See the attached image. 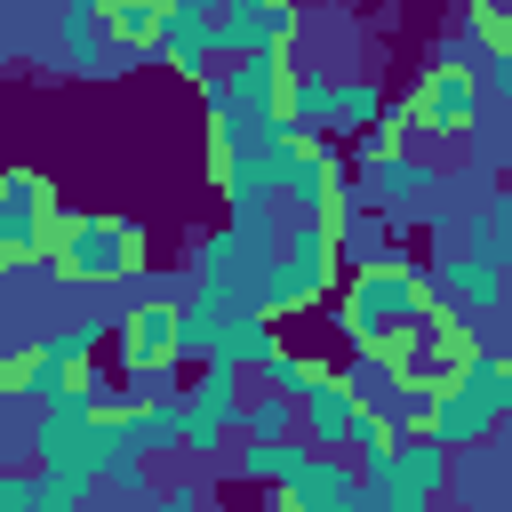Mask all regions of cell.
Here are the masks:
<instances>
[{
    "mask_svg": "<svg viewBox=\"0 0 512 512\" xmlns=\"http://www.w3.org/2000/svg\"><path fill=\"white\" fill-rule=\"evenodd\" d=\"M488 384H496V400H504V416H512V352L488 360Z\"/></svg>",
    "mask_w": 512,
    "mask_h": 512,
    "instance_id": "cb8c5ba5",
    "label": "cell"
},
{
    "mask_svg": "<svg viewBox=\"0 0 512 512\" xmlns=\"http://www.w3.org/2000/svg\"><path fill=\"white\" fill-rule=\"evenodd\" d=\"M336 376H344V368H328V360H312V352H288V344H280V352H272V368H264V384H272L280 400H296V408H304V400H320Z\"/></svg>",
    "mask_w": 512,
    "mask_h": 512,
    "instance_id": "ffe728a7",
    "label": "cell"
},
{
    "mask_svg": "<svg viewBox=\"0 0 512 512\" xmlns=\"http://www.w3.org/2000/svg\"><path fill=\"white\" fill-rule=\"evenodd\" d=\"M488 360V344H480V328L472 320H456L448 304H432V320H416L392 352H384V368H392V384H400V400H416V408H432L440 392H456L472 368Z\"/></svg>",
    "mask_w": 512,
    "mask_h": 512,
    "instance_id": "3957f363",
    "label": "cell"
},
{
    "mask_svg": "<svg viewBox=\"0 0 512 512\" xmlns=\"http://www.w3.org/2000/svg\"><path fill=\"white\" fill-rule=\"evenodd\" d=\"M464 256H480V264H512V200H488V208H472V224H464Z\"/></svg>",
    "mask_w": 512,
    "mask_h": 512,
    "instance_id": "44dd1931",
    "label": "cell"
},
{
    "mask_svg": "<svg viewBox=\"0 0 512 512\" xmlns=\"http://www.w3.org/2000/svg\"><path fill=\"white\" fill-rule=\"evenodd\" d=\"M312 456H320L312 440H264V448H240V472H248V480H272V488H288Z\"/></svg>",
    "mask_w": 512,
    "mask_h": 512,
    "instance_id": "7402d4cb",
    "label": "cell"
},
{
    "mask_svg": "<svg viewBox=\"0 0 512 512\" xmlns=\"http://www.w3.org/2000/svg\"><path fill=\"white\" fill-rule=\"evenodd\" d=\"M384 96H376V80H328V72H304L296 80V112H288V128H304V136H328L336 144V128H360V136H376L384 128Z\"/></svg>",
    "mask_w": 512,
    "mask_h": 512,
    "instance_id": "8fae6325",
    "label": "cell"
},
{
    "mask_svg": "<svg viewBox=\"0 0 512 512\" xmlns=\"http://www.w3.org/2000/svg\"><path fill=\"white\" fill-rule=\"evenodd\" d=\"M432 296H440L456 320H480V312H496L504 272H496V264H480V256H440V264H432Z\"/></svg>",
    "mask_w": 512,
    "mask_h": 512,
    "instance_id": "5bb4252c",
    "label": "cell"
},
{
    "mask_svg": "<svg viewBox=\"0 0 512 512\" xmlns=\"http://www.w3.org/2000/svg\"><path fill=\"white\" fill-rule=\"evenodd\" d=\"M288 496H296V512H360V504H368V480H360L352 456H312V464L288 480Z\"/></svg>",
    "mask_w": 512,
    "mask_h": 512,
    "instance_id": "4fadbf2b",
    "label": "cell"
},
{
    "mask_svg": "<svg viewBox=\"0 0 512 512\" xmlns=\"http://www.w3.org/2000/svg\"><path fill=\"white\" fill-rule=\"evenodd\" d=\"M488 88H504V96H512V64H504V72H488Z\"/></svg>",
    "mask_w": 512,
    "mask_h": 512,
    "instance_id": "484cf974",
    "label": "cell"
},
{
    "mask_svg": "<svg viewBox=\"0 0 512 512\" xmlns=\"http://www.w3.org/2000/svg\"><path fill=\"white\" fill-rule=\"evenodd\" d=\"M64 64H80V72H104V64H120V48H112V24H104V0H80V8H64Z\"/></svg>",
    "mask_w": 512,
    "mask_h": 512,
    "instance_id": "2e32d148",
    "label": "cell"
},
{
    "mask_svg": "<svg viewBox=\"0 0 512 512\" xmlns=\"http://www.w3.org/2000/svg\"><path fill=\"white\" fill-rule=\"evenodd\" d=\"M360 184H368L376 200H424V192H432V168L408 160V152H360Z\"/></svg>",
    "mask_w": 512,
    "mask_h": 512,
    "instance_id": "e0dca14e",
    "label": "cell"
},
{
    "mask_svg": "<svg viewBox=\"0 0 512 512\" xmlns=\"http://www.w3.org/2000/svg\"><path fill=\"white\" fill-rule=\"evenodd\" d=\"M360 416H368V408H360V392L336 376L320 400H304V440H312L320 456H344V448H352V432H360Z\"/></svg>",
    "mask_w": 512,
    "mask_h": 512,
    "instance_id": "9a60e30c",
    "label": "cell"
},
{
    "mask_svg": "<svg viewBox=\"0 0 512 512\" xmlns=\"http://www.w3.org/2000/svg\"><path fill=\"white\" fill-rule=\"evenodd\" d=\"M136 512H192V496H152V504H136Z\"/></svg>",
    "mask_w": 512,
    "mask_h": 512,
    "instance_id": "d4e9b609",
    "label": "cell"
},
{
    "mask_svg": "<svg viewBox=\"0 0 512 512\" xmlns=\"http://www.w3.org/2000/svg\"><path fill=\"white\" fill-rule=\"evenodd\" d=\"M64 224H72V208L40 168H8L0 176V272H32V264L48 272Z\"/></svg>",
    "mask_w": 512,
    "mask_h": 512,
    "instance_id": "5b68a950",
    "label": "cell"
},
{
    "mask_svg": "<svg viewBox=\"0 0 512 512\" xmlns=\"http://www.w3.org/2000/svg\"><path fill=\"white\" fill-rule=\"evenodd\" d=\"M432 272L408 264V256H360L352 280H344V304H336V328L352 336V352L384 360L416 320H432Z\"/></svg>",
    "mask_w": 512,
    "mask_h": 512,
    "instance_id": "6da1fadb",
    "label": "cell"
},
{
    "mask_svg": "<svg viewBox=\"0 0 512 512\" xmlns=\"http://www.w3.org/2000/svg\"><path fill=\"white\" fill-rule=\"evenodd\" d=\"M152 264V240L136 216H104V208H72L56 256H48V280L56 288H120Z\"/></svg>",
    "mask_w": 512,
    "mask_h": 512,
    "instance_id": "277c9868",
    "label": "cell"
},
{
    "mask_svg": "<svg viewBox=\"0 0 512 512\" xmlns=\"http://www.w3.org/2000/svg\"><path fill=\"white\" fill-rule=\"evenodd\" d=\"M160 64H176L184 80H216L224 56H216V8L208 0H168V32H160Z\"/></svg>",
    "mask_w": 512,
    "mask_h": 512,
    "instance_id": "7c38bea8",
    "label": "cell"
},
{
    "mask_svg": "<svg viewBox=\"0 0 512 512\" xmlns=\"http://www.w3.org/2000/svg\"><path fill=\"white\" fill-rule=\"evenodd\" d=\"M336 264H344V240H336L328 224H312V216H288V240H280V256H272V272H264L256 312H264V320L312 312V304L336 288Z\"/></svg>",
    "mask_w": 512,
    "mask_h": 512,
    "instance_id": "8992f818",
    "label": "cell"
},
{
    "mask_svg": "<svg viewBox=\"0 0 512 512\" xmlns=\"http://www.w3.org/2000/svg\"><path fill=\"white\" fill-rule=\"evenodd\" d=\"M104 24H112V48H120V56H136V48H152V56H160L168 8H160V0H104Z\"/></svg>",
    "mask_w": 512,
    "mask_h": 512,
    "instance_id": "d6986e66",
    "label": "cell"
},
{
    "mask_svg": "<svg viewBox=\"0 0 512 512\" xmlns=\"http://www.w3.org/2000/svg\"><path fill=\"white\" fill-rule=\"evenodd\" d=\"M112 360H120V376H136V384L176 376V368H184V296H144V304H128L120 328H112Z\"/></svg>",
    "mask_w": 512,
    "mask_h": 512,
    "instance_id": "52a82bcc",
    "label": "cell"
},
{
    "mask_svg": "<svg viewBox=\"0 0 512 512\" xmlns=\"http://www.w3.org/2000/svg\"><path fill=\"white\" fill-rule=\"evenodd\" d=\"M400 112H408V128H424V136H472L480 112H488V72L440 56V64H424V80H416V96H408Z\"/></svg>",
    "mask_w": 512,
    "mask_h": 512,
    "instance_id": "9c48e42d",
    "label": "cell"
},
{
    "mask_svg": "<svg viewBox=\"0 0 512 512\" xmlns=\"http://www.w3.org/2000/svg\"><path fill=\"white\" fill-rule=\"evenodd\" d=\"M488 360H496V352H488ZM488 360H480V368H472L456 392H440V400L424 408V432H432V440H440L456 464H464V456H480V448H488V440L512 424V416H504V400H496V384H488Z\"/></svg>",
    "mask_w": 512,
    "mask_h": 512,
    "instance_id": "30bf717a",
    "label": "cell"
},
{
    "mask_svg": "<svg viewBox=\"0 0 512 512\" xmlns=\"http://www.w3.org/2000/svg\"><path fill=\"white\" fill-rule=\"evenodd\" d=\"M120 320H72V328H48L32 344H16L0 360V392L8 400H80V392H112V376L96 368V352L112 344Z\"/></svg>",
    "mask_w": 512,
    "mask_h": 512,
    "instance_id": "7a4b0ae2",
    "label": "cell"
},
{
    "mask_svg": "<svg viewBox=\"0 0 512 512\" xmlns=\"http://www.w3.org/2000/svg\"><path fill=\"white\" fill-rule=\"evenodd\" d=\"M240 440H248V448H264V440H304V408L280 400L272 384H256L248 408H240Z\"/></svg>",
    "mask_w": 512,
    "mask_h": 512,
    "instance_id": "ac0fdd59",
    "label": "cell"
},
{
    "mask_svg": "<svg viewBox=\"0 0 512 512\" xmlns=\"http://www.w3.org/2000/svg\"><path fill=\"white\" fill-rule=\"evenodd\" d=\"M464 32H472V48H480V64H488V72H504V64H512V8H488V0H480V8L464 16Z\"/></svg>",
    "mask_w": 512,
    "mask_h": 512,
    "instance_id": "603a6c76",
    "label": "cell"
},
{
    "mask_svg": "<svg viewBox=\"0 0 512 512\" xmlns=\"http://www.w3.org/2000/svg\"><path fill=\"white\" fill-rule=\"evenodd\" d=\"M360 480H368V496H376V504H408V512H432V504L456 488V456H448L432 432H408L392 456L360 464Z\"/></svg>",
    "mask_w": 512,
    "mask_h": 512,
    "instance_id": "ba28073f",
    "label": "cell"
}]
</instances>
